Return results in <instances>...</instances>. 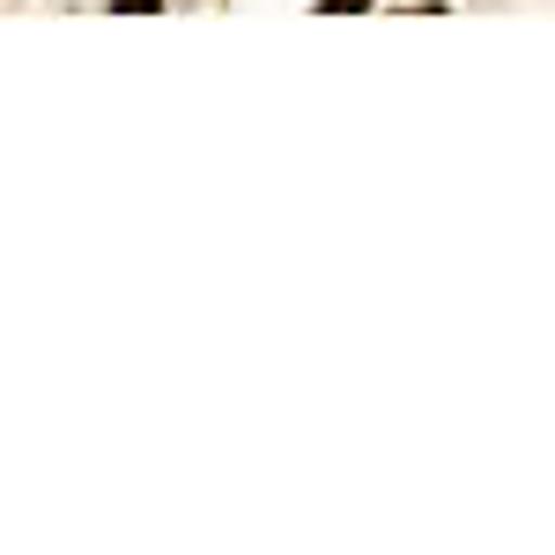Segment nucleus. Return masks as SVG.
<instances>
[{
	"label": "nucleus",
	"instance_id": "obj_1",
	"mask_svg": "<svg viewBox=\"0 0 555 555\" xmlns=\"http://www.w3.org/2000/svg\"><path fill=\"white\" fill-rule=\"evenodd\" d=\"M112 8H119V15H133V8L149 15V8H164V0H112Z\"/></svg>",
	"mask_w": 555,
	"mask_h": 555
},
{
	"label": "nucleus",
	"instance_id": "obj_2",
	"mask_svg": "<svg viewBox=\"0 0 555 555\" xmlns=\"http://www.w3.org/2000/svg\"><path fill=\"white\" fill-rule=\"evenodd\" d=\"M319 8H334V15H348V8H371V0H319Z\"/></svg>",
	"mask_w": 555,
	"mask_h": 555
}]
</instances>
